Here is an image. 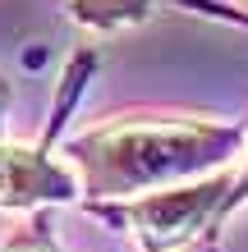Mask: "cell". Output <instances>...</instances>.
<instances>
[{
    "label": "cell",
    "instance_id": "5",
    "mask_svg": "<svg viewBox=\"0 0 248 252\" xmlns=\"http://www.w3.org/2000/svg\"><path fill=\"white\" fill-rule=\"evenodd\" d=\"M0 252H55V248L41 239V234H19V239H9Z\"/></svg>",
    "mask_w": 248,
    "mask_h": 252
},
{
    "label": "cell",
    "instance_id": "4",
    "mask_svg": "<svg viewBox=\"0 0 248 252\" xmlns=\"http://www.w3.org/2000/svg\"><path fill=\"white\" fill-rule=\"evenodd\" d=\"M65 9L74 23L92 28V32H120V28L152 19L156 0H65Z\"/></svg>",
    "mask_w": 248,
    "mask_h": 252
},
{
    "label": "cell",
    "instance_id": "6",
    "mask_svg": "<svg viewBox=\"0 0 248 252\" xmlns=\"http://www.w3.org/2000/svg\"><path fill=\"white\" fill-rule=\"evenodd\" d=\"M9 96H14V87L5 83V73H0V120H5V110H9Z\"/></svg>",
    "mask_w": 248,
    "mask_h": 252
},
{
    "label": "cell",
    "instance_id": "3",
    "mask_svg": "<svg viewBox=\"0 0 248 252\" xmlns=\"http://www.w3.org/2000/svg\"><path fill=\"white\" fill-rule=\"evenodd\" d=\"M78 188L83 184L74 165L51 160L41 147L0 142V206L23 211V206H41V202H69Z\"/></svg>",
    "mask_w": 248,
    "mask_h": 252
},
{
    "label": "cell",
    "instance_id": "1",
    "mask_svg": "<svg viewBox=\"0 0 248 252\" xmlns=\"http://www.w3.org/2000/svg\"><path fill=\"white\" fill-rule=\"evenodd\" d=\"M239 133L212 120H147V115H120L69 142V165L78 184L97 197H142L193 174L212 170L230 156Z\"/></svg>",
    "mask_w": 248,
    "mask_h": 252
},
{
    "label": "cell",
    "instance_id": "2",
    "mask_svg": "<svg viewBox=\"0 0 248 252\" xmlns=\"http://www.w3.org/2000/svg\"><path fill=\"white\" fill-rule=\"evenodd\" d=\"M230 192V174H212L202 184H175V188H161V192H142L124 206V225L142 239L147 252H161V248H175L184 243L188 234L207 229V220L216 216V206L225 202Z\"/></svg>",
    "mask_w": 248,
    "mask_h": 252
},
{
    "label": "cell",
    "instance_id": "7",
    "mask_svg": "<svg viewBox=\"0 0 248 252\" xmlns=\"http://www.w3.org/2000/svg\"><path fill=\"white\" fill-rule=\"evenodd\" d=\"M235 5H239V9H244V14H248V0H235Z\"/></svg>",
    "mask_w": 248,
    "mask_h": 252
}]
</instances>
